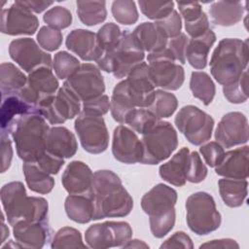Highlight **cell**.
Returning <instances> with one entry per match:
<instances>
[{
  "mask_svg": "<svg viewBox=\"0 0 249 249\" xmlns=\"http://www.w3.org/2000/svg\"><path fill=\"white\" fill-rule=\"evenodd\" d=\"M11 58L27 73L39 67L52 66V56L43 51L31 38H19L12 41L9 46Z\"/></svg>",
  "mask_w": 249,
  "mask_h": 249,
  "instance_id": "2e32d148",
  "label": "cell"
},
{
  "mask_svg": "<svg viewBox=\"0 0 249 249\" xmlns=\"http://www.w3.org/2000/svg\"><path fill=\"white\" fill-rule=\"evenodd\" d=\"M248 71L245 70L241 76L234 82L223 87L225 97L231 103H243L248 98Z\"/></svg>",
  "mask_w": 249,
  "mask_h": 249,
  "instance_id": "ee69618b",
  "label": "cell"
},
{
  "mask_svg": "<svg viewBox=\"0 0 249 249\" xmlns=\"http://www.w3.org/2000/svg\"><path fill=\"white\" fill-rule=\"evenodd\" d=\"M77 149L76 137L68 128L64 126L50 128L46 141L47 152L61 159H69L76 154Z\"/></svg>",
  "mask_w": 249,
  "mask_h": 249,
  "instance_id": "d4e9b609",
  "label": "cell"
},
{
  "mask_svg": "<svg viewBox=\"0 0 249 249\" xmlns=\"http://www.w3.org/2000/svg\"><path fill=\"white\" fill-rule=\"evenodd\" d=\"M59 89L57 79L50 67H39L29 73L26 85L19 91V96L37 110V106L54 95Z\"/></svg>",
  "mask_w": 249,
  "mask_h": 249,
  "instance_id": "5bb4252c",
  "label": "cell"
},
{
  "mask_svg": "<svg viewBox=\"0 0 249 249\" xmlns=\"http://www.w3.org/2000/svg\"><path fill=\"white\" fill-rule=\"evenodd\" d=\"M9 236V229L6 227V225L2 224V242L5 241L6 237Z\"/></svg>",
  "mask_w": 249,
  "mask_h": 249,
  "instance_id": "be15d7a7",
  "label": "cell"
},
{
  "mask_svg": "<svg viewBox=\"0 0 249 249\" xmlns=\"http://www.w3.org/2000/svg\"><path fill=\"white\" fill-rule=\"evenodd\" d=\"M52 248H86L87 245L83 242L81 232L71 227H63L59 229L51 243Z\"/></svg>",
  "mask_w": 249,
  "mask_h": 249,
  "instance_id": "60d3db41",
  "label": "cell"
},
{
  "mask_svg": "<svg viewBox=\"0 0 249 249\" xmlns=\"http://www.w3.org/2000/svg\"><path fill=\"white\" fill-rule=\"evenodd\" d=\"M207 176V167L202 162L200 156L197 152H192L189 154L186 180L191 183H199L203 181Z\"/></svg>",
  "mask_w": 249,
  "mask_h": 249,
  "instance_id": "7dc6e473",
  "label": "cell"
},
{
  "mask_svg": "<svg viewBox=\"0 0 249 249\" xmlns=\"http://www.w3.org/2000/svg\"><path fill=\"white\" fill-rule=\"evenodd\" d=\"M200 248H239L238 243L231 238L223 239H214L203 243L200 245Z\"/></svg>",
  "mask_w": 249,
  "mask_h": 249,
  "instance_id": "94428289",
  "label": "cell"
},
{
  "mask_svg": "<svg viewBox=\"0 0 249 249\" xmlns=\"http://www.w3.org/2000/svg\"><path fill=\"white\" fill-rule=\"evenodd\" d=\"M109 109H110L109 97L105 94H102L90 100L84 101L81 113L86 115H90V116L102 117L109 111Z\"/></svg>",
  "mask_w": 249,
  "mask_h": 249,
  "instance_id": "f907efd6",
  "label": "cell"
},
{
  "mask_svg": "<svg viewBox=\"0 0 249 249\" xmlns=\"http://www.w3.org/2000/svg\"><path fill=\"white\" fill-rule=\"evenodd\" d=\"M248 40L226 38L219 42L210 59L213 78L226 86L236 81L247 70Z\"/></svg>",
  "mask_w": 249,
  "mask_h": 249,
  "instance_id": "277c9868",
  "label": "cell"
},
{
  "mask_svg": "<svg viewBox=\"0 0 249 249\" xmlns=\"http://www.w3.org/2000/svg\"><path fill=\"white\" fill-rule=\"evenodd\" d=\"M190 89L193 95L203 102L204 105H209L215 96L216 88L210 76L201 71H194L191 75Z\"/></svg>",
  "mask_w": 249,
  "mask_h": 249,
  "instance_id": "74e56055",
  "label": "cell"
},
{
  "mask_svg": "<svg viewBox=\"0 0 249 249\" xmlns=\"http://www.w3.org/2000/svg\"><path fill=\"white\" fill-rule=\"evenodd\" d=\"M143 156L141 163L158 164L166 160L178 146V136L173 125L159 121L153 128L142 134Z\"/></svg>",
  "mask_w": 249,
  "mask_h": 249,
  "instance_id": "52a82bcc",
  "label": "cell"
},
{
  "mask_svg": "<svg viewBox=\"0 0 249 249\" xmlns=\"http://www.w3.org/2000/svg\"><path fill=\"white\" fill-rule=\"evenodd\" d=\"M220 196L230 207H239L247 196L248 182L246 179L223 178L218 181Z\"/></svg>",
  "mask_w": 249,
  "mask_h": 249,
  "instance_id": "d6a6232c",
  "label": "cell"
},
{
  "mask_svg": "<svg viewBox=\"0 0 249 249\" xmlns=\"http://www.w3.org/2000/svg\"><path fill=\"white\" fill-rule=\"evenodd\" d=\"M64 208L68 218L76 223L86 224L93 220L95 206L90 193L69 195L65 199Z\"/></svg>",
  "mask_w": 249,
  "mask_h": 249,
  "instance_id": "f1b7e54d",
  "label": "cell"
},
{
  "mask_svg": "<svg viewBox=\"0 0 249 249\" xmlns=\"http://www.w3.org/2000/svg\"><path fill=\"white\" fill-rule=\"evenodd\" d=\"M215 139L222 147L231 148L248 141V121L240 112H230L223 116L215 130Z\"/></svg>",
  "mask_w": 249,
  "mask_h": 249,
  "instance_id": "e0dca14e",
  "label": "cell"
},
{
  "mask_svg": "<svg viewBox=\"0 0 249 249\" xmlns=\"http://www.w3.org/2000/svg\"><path fill=\"white\" fill-rule=\"evenodd\" d=\"M176 201L177 192L161 183L143 196L141 207L150 217V229L155 237L161 238L173 229Z\"/></svg>",
  "mask_w": 249,
  "mask_h": 249,
  "instance_id": "5b68a950",
  "label": "cell"
},
{
  "mask_svg": "<svg viewBox=\"0 0 249 249\" xmlns=\"http://www.w3.org/2000/svg\"><path fill=\"white\" fill-rule=\"evenodd\" d=\"M66 47L85 61H97L99 57L96 34L86 29H74L66 38Z\"/></svg>",
  "mask_w": 249,
  "mask_h": 249,
  "instance_id": "cb8c5ba5",
  "label": "cell"
},
{
  "mask_svg": "<svg viewBox=\"0 0 249 249\" xmlns=\"http://www.w3.org/2000/svg\"><path fill=\"white\" fill-rule=\"evenodd\" d=\"M216 41L215 33L209 29L203 35L190 38L186 48V59L196 69H203L207 64L210 49Z\"/></svg>",
  "mask_w": 249,
  "mask_h": 249,
  "instance_id": "83f0119b",
  "label": "cell"
},
{
  "mask_svg": "<svg viewBox=\"0 0 249 249\" xmlns=\"http://www.w3.org/2000/svg\"><path fill=\"white\" fill-rule=\"evenodd\" d=\"M112 153L114 158L123 163L141 162L143 156L142 141L131 128L118 125L113 133Z\"/></svg>",
  "mask_w": 249,
  "mask_h": 249,
  "instance_id": "ac0fdd59",
  "label": "cell"
},
{
  "mask_svg": "<svg viewBox=\"0 0 249 249\" xmlns=\"http://www.w3.org/2000/svg\"><path fill=\"white\" fill-rule=\"evenodd\" d=\"M50 126L37 111L20 117L11 129L19 159L24 162H36L46 152Z\"/></svg>",
  "mask_w": 249,
  "mask_h": 249,
  "instance_id": "3957f363",
  "label": "cell"
},
{
  "mask_svg": "<svg viewBox=\"0 0 249 249\" xmlns=\"http://www.w3.org/2000/svg\"><path fill=\"white\" fill-rule=\"evenodd\" d=\"M39 26V20L32 12L16 2L1 13V32L7 35H33Z\"/></svg>",
  "mask_w": 249,
  "mask_h": 249,
  "instance_id": "d6986e66",
  "label": "cell"
},
{
  "mask_svg": "<svg viewBox=\"0 0 249 249\" xmlns=\"http://www.w3.org/2000/svg\"><path fill=\"white\" fill-rule=\"evenodd\" d=\"M122 34L123 31H121L120 27L113 22L105 23L99 28L98 32L96 33L99 53V57L96 62L107 59L113 53L121 41Z\"/></svg>",
  "mask_w": 249,
  "mask_h": 249,
  "instance_id": "d590c367",
  "label": "cell"
},
{
  "mask_svg": "<svg viewBox=\"0 0 249 249\" xmlns=\"http://www.w3.org/2000/svg\"><path fill=\"white\" fill-rule=\"evenodd\" d=\"M160 248H194L191 237L184 231H176L169 238H167L161 245Z\"/></svg>",
  "mask_w": 249,
  "mask_h": 249,
  "instance_id": "6f0895ef",
  "label": "cell"
},
{
  "mask_svg": "<svg viewBox=\"0 0 249 249\" xmlns=\"http://www.w3.org/2000/svg\"><path fill=\"white\" fill-rule=\"evenodd\" d=\"M34 111L37 110L25 102L18 93L2 97L1 131L10 133L13 125L20 117Z\"/></svg>",
  "mask_w": 249,
  "mask_h": 249,
  "instance_id": "4316f807",
  "label": "cell"
},
{
  "mask_svg": "<svg viewBox=\"0 0 249 249\" xmlns=\"http://www.w3.org/2000/svg\"><path fill=\"white\" fill-rule=\"evenodd\" d=\"M27 77L17 66L3 62L0 66V86L2 97L18 94L26 85Z\"/></svg>",
  "mask_w": 249,
  "mask_h": 249,
  "instance_id": "e575fe53",
  "label": "cell"
},
{
  "mask_svg": "<svg viewBox=\"0 0 249 249\" xmlns=\"http://www.w3.org/2000/svg\"><path fill=\"white\" fill-rule=\"evenodd\" d=\"M189 38L186 34L181 33L177 37L169 39L167 42V49L170 51L177 62L181 64L186 63V48Z\"/></svg>",
  "mask_w": 249,
  "mask_h": 249,
  "instance_id": "f5cc1de1",
  "label": "cell"
},
{
  "mask_svg": "<svg viewBox=\"0 0 249 249\" xmlns=\"http://www.w3.org/2000/svg\"><path fill=\"white\" fill-rule=\"evenodd\" d=\"M164 32V34L167 36L168 40L177 37L179 34H181L182 29V21L181 17L179 16L178 12L173 10L171 14H169L166 18L156 20L155 21Z\"/></svg>",
  "mask_w": 249,
  "mask_h": 249,
  "instance_id": "681fc988",
  "label": "cell"
},
{
  "mask_svg": "<svg viewBox=\"0 0 249 249\" xmlns=\"http://www.w3.org/2000/svg\"><path fill=\"white\" fill-rule=\"evenodd\" d=\"M1 172L4 173L10 167L13 158V148L9 133L4 131H1Z\"/></svg>",
  "mask_w": 249,
  "mask_h": 249,
  "instance_id": "680465c9",
  "label": "cell"
},
{
  "mask_svg": "<svg viewBox=\"0 0 249 249\" xmlns=\"http://www.w3.org/2000/svg\"><path fill=\"white\" fill-rule=\"evenodd\" d=\"M190 151L184 147L171 160L160 166V176L167 183L181 187L186 184V169Z\"/></svg>",
  "mask_w": 249,
  "mask_h": 249,
  "instance_id": "f546056e",
  "label": "cell"
},
{
  "mask_svg": "<svg viewBox=\"0 0 249 249\" xmlns=\"http://www.w3.org/2000/svg\"><path fill=\"white\" fill-rule=\"evenodd\" d=\"M44 21L56 30L68 27L72 22V15L70 11L61 6H55L47 11L43 17Z\"/></svg>",
  "mask_w": 249,
  "mask_h": 249,
  "instance_id": "bcb514c9",
  "label": "cell"
},
{
  "mask_svg": "<svg viewBox=\"0 0 249 249\" xmlns=\"http://www.w3.org/2000/svg\"><path fill=\"white\" fill-rule=\"evenodd\" d=\"M149 75L155 87L176 90L185 81L184 68L176 62L170 51L164 49L151 53L147 56Z\"/></svg>",
  "mask_w": 249,
  "mask_h": 249,
  "instance_id": "9c48e42d",
  "label": "cell"
},
{
  "mask_svg": "<svg viewBox=\"0 0 249 249\" xmlns=\"http://www.w3.org/2000/svg\"><path fill=\"white\" fill-rule=\"evenodd\" d=\"M249 147L243 146L225 153L222 161L215 167V172L225 178L247 179Z\"/></svg>",
  "mask_w": 249,
  "mask_h": 249,
  "instance_id": "603a6c76",
  "label": "cell"
},
{
  "mask_svg": "<svg viewBox=\"0 0 249 249\" xmlns=\"http://www.w3.org/2000/svg\"><path fill=\"white\" fill-rule=\"evenodd\" d=\"M136 108L127 89L125 80L121 81L113 89L110 101V110L113 119L120 123L125 124L128 114Z\"/></svg>",
  "mask_w": 249,
  "mask_h": 249,
  "instance_id": "1f68e13d",
  "label": "cell"
},
{
  "mask_svg": "<svg viewBox=\"0 0 249 249\" xmlns=\"http://www.w3.org/2000/svg\"><path fill=\"white\" fill-rule=\"evenodd\" d=\"M23 174L27 187L38 194L46 195L52 192L54 187V180L51 174L44 171L36 162H24L22 165Z\"/></svg>",
  "mask_w": 249,
  "mask_h": 249,
  "instance_id": "836d02e7",
  "label": "cell"
},
{
  "mask_svg": "<svg viewBox=\"0 0 249 249\" xmlns=\"http://www.w3.org/2000/svg\"><path fill=\"white\" fill-rule=\"evenodd\" d=\"M129 94L136 107L148 108L155 96V85L150 75L149 67L146 62L136 65L125 79Z\"/></svg>",
  "mask_w": 249,
  "mask_h": 249,
  "instance_id": "ffe728a7",
  "label": "cell"
},
{
  "mask_svg": "<svg viewBox=\"0 0 249 249\" xmlns=\"http://www.w3.org/2000/svg\"><path fill=\"white\" fill-rule=\"evenodd\" d=\"M185 29L191 38H196L209 30V20L205 13L191 22H185Z\"/></svg>",
  "mask_w": 249,
  "mask_h": 249,
  "instance_id": "9f6ffc18",
  "label": "cell"
},
{
  "mask_svg": "<svg viewBox=\"0 0 249 249\" xmlns=\"http://www.w3.org/2000/svg\"><path fill=\"white\" fill-rule=\"evenodd\" d=\"M82 147L90 154H101L108 148L109 132L102 117L81 113L74 123Z\"/></svg>",
  "mask_w": 249,
  "mask_h": 249,
  "instance_id": "4fadbf2b",
  "label": "cell"
},
{
  "mask_svg": "<svg viewBox=\"0 0 249 249\" xmlns=\"http://www.w3.org/2000/svg\"><path fill=\"white\" fill-rule=\"evenodd\" d=\"M141 12L151 19L160 20L166 18L174 10V2H158V1H138Z\"/></svg>",
  "mask_w": 249,
  "mask_h": 249,
  "instance_id": "f6af8a7d",
  "label": "cell"
},
{
  "mask_svg": "<svg viewBox=\"0 0 249 249\" xmlns=\"http://www.w3.org/2000/svg\"><path fill=\"white\" fill-rule=\"evenodd\" d=\"M93 173L83 161H71L61 176V183L70 195H81L90 192Z\"/></svg>",
  "mask_w": 249,
  "mask_h": 249,
  "instance_id": "7402d4cb",
  "label": "cell"
},
{
  "mask_svg": "<svg viewBox=\"0 0 249 249\" xmlns=\"http://www.w3.org/2000/svg\"><path fill=\"white\" fill-rule=\"evenodd\" d=\"M16 3L26 10L34 13H42L47 8L52 6L53 2L52 1H38V0H29V1H16Z\"/></svg>",
  "mask_w": 249,
  "mask_h": 249,
  "instance_id": "91938a15",
  "label": "cell"
},
{
  "mask_svg": "<svg viewBox=\"0 0 249 249\" xmlns=\"http://www.w3.org/2000/svg\"><path fill=\"white\" fill-rule=\"evenodd\" d=\"M64 84L69 87L81 101H88L102 95L105 83L98 67L92 63H83Z\"/></svg>",
  "mask_w": 249,
  "mask_h": 249,
  "instance_id": "9a60e30c",
  "label": "cell"
},
{
  "mask_svg": "<svg viewBox=\"0 0 249 249\" xmlns=\"http://www.w3.org/2000/svg\"><path fill=\"white\" fill-rule=\"evenodd\" d=\"M159 121L160 120L150 110L144 108H135L128 114L125 124H127L132 130L140 134H144L153 128V126Z\"/></svg>",
  "mask_w": 249,
  "mask_h": 249,
  "instance_id": "ab89813d",
  "label": "cell"
},
{
  "mask_svg": "<svg viewBox=\"0 0 249 249\" xmlns=\"http://www.w3.org/2000/svg\"><path fill=\"white\" fill-rule=\"evenodd\" d=\"M90 195L94 201L93 220L124 217L133 207V199L123 186L120 177L111 170L93 173Z\"/></svg>",
  "mask_w": 249,
  "mask_h": 249,
  "instance_id": "6da1fadb",
  "label": "cell"
},
{
  "mask_svg": "<svg viewBox=\"0 0 249 249\" xmlns=\"http://www.w3.org/2000/svg\"><path fill=\"white\" fill-rule=\"evenodd\" d=\"M79 97L65 84L57 92L42 101L37 106V112L51 124H63L81 113Z\"/></svg>",
  "mask_w": 249,
  "mask_h": 249,
  "instance_id": "8fae6325",
  "label": "cell"
},
{
  "mask_svg": "<svg viewBox=\"0 0 249 249\" xmlns=\"http://www.w3.org/2000/svg\"><path fill=\"white\" fill-rule=\"evenodd\" d=\"M199 152L205 162L211 167H216L222 161L225 155L224 148L216 141H211L202 145L199 148Z\"/></svg>",
  "mask_w": 249,
  "mask_h": 249,
  "instance_id": "816d5d0a",
  "label": "cell"
},
{
  "mask_svg": "<svg viewBox=\"0 0 249 249\" xmlns=\"http://www.w3.org/2000/svg\"><path fill=\"white\" fill-rule=\"evenodd\" d=\"M132 236V229L126 222L108 221L89 226L85 240L90 248L123 247Z\"/></svg>",
  "mask_w": 249,
  "mask_h": 249,
  "instance_id": "7c38bea8",
  "label": "cell"
},
{
  "mask_svg": "<svg viewBox=\"0 0 249 249\" xmlns=\"http://www.w3.org/2000/svg\"><path fill=\"white\" fill-rule=\"evenodd\" d=\"M36 163L49 174H57L62 165L64 164V159L55 157L49 152H46Z\"/></svg>",
  "mask_w": 249,
  "mask_h": 249,
  "instance_id": "db71d44e",
  "label": "cell"
},
{
  "mask_svg": "<svg viewBox=\"0 0 249 249\" xmlns=\"http://www.w3.org/2000/svg\"><path fill=\"white\" fill-rule=\"evenodd\" d=\"M138 46L144 51L155 53L164 49L168 38L156 22H143L131 33Z\"/></svg>",
  "mask_w": 249,
  "mask_h": 249,
  "instance_id": "484cf974",
  "label": "cell"
},
{
  "mask_svg": "<svg viewBox=\"0 0 249 249\" xmlns=\"http://www.w3.org/2000/svg\"><path fill=\"white\" fill-rule=\"evenodd\" d=\"M50 227L47 221L20 222L13 226L16 241L22 248H42L50 239Z\"/></svg>",
  "mask_w": 249,
  "mask_h": 249,
  "instance_id": "44dd1931",
  "label": "cell"
},
{
  "mask_svg": "<svg viewBox=\"0 0 249 249\" xmlns=\"http://www.w3.org/2000/svg\"><path fill=\"white\" fill-rule=\"evenodd\" d=\"M123 248H149V246L142 240L130 239L123 246Z\"/></svg>",
  "mask_w": 249,
  "mask_h": 249,
  "instance_id": "6125c7cd",
  "label": "cell"
},
{
  "mask_svg": "<svg viewBox=\"0 0 249 249\" xmlns=\"http://www.w3.org/2000/svg\"><path fill=\"white\" fill-rule=\"evenodd\" d=\"M187 224L192 231L205 235L216 231L221 225V214L212 196L205 192L191 195L186 201Z\"/></svg>",
  "mask_w": 249,
  "mask_h": 249,
  "instance_id": "8992f818",
  "label": "cell"
},
{
  "mask_svg": "<svg viewBox=\"0 0 249 249\" xmlns=\"http://www.w3.org/2000/svg\"><path fill=\"white\" fill-rule=\"evenodd\" d=\"M39 46L48 52L57 50L62 43V33L50 26H42L37 34Z\"/></svg>",
  "mask_w": 249,
  "mask_h": 249,
  "instance_id": "c3c4849f",
  "label": "cell"
},
{
  "mask_svg": "<svg viewBox=\"0 0 249 249\" xmlns=\"http://www.w3.org/2000/svg\"><path fill=\"white\" fill-rule=\"evenodd\" d=\"M209 14L213 23L221 26H231L239 22L244 14V6L241 2L218 1L209 8Z\"/></svg>",
  "mask_w": 249,
  "mask_h": 249,
  "instance_id": "4dcf8cb0",
  "label": "cell"
},
{
  "mask_svg": "<svg viewBox=\"0 0 249 249\" xmlns=\"http://www.w3.org/2000/svg\"><path fill=\"white\" fill-rule=\"evenodd\" d=\"M112 14L117 22L130 25L137 21L138 11L134 1L117 0L112 4Z\"/></svg>",
  "mask_w": 249,
  "mask_h": 249,
  "instance_id": "7bdbcfd3",
  "label": "cell"
},
{
  "mask_svg": "<svg viewBox=\"0 0 249 249\" xmlns=\"http://www.w3.org/2000/svg\"><path fill=\"white\" fill-rule=\"evenodd\" d=\"M184 22H191L198 18L204 12L198 2H177Z\"/></svg>",
  "mask_w": 249,
  "mask_h": 249,
  "instance_id": "11a10c76",
  "label": "cell"
},
{
  "mask_svg": "<svg viewBox=\"0 0 249 249\" xmlns=\"http://www.w3.org/2000/svg\"><path fill=\"white\" fill-rule=\"evenodd\" d=\"M177 106L178 100L173 93L163 89H158L155 91L152 104L147 109L160 120L162 118H169L176 111Z\"/></svg>",
  "mask_w": 249,
  "mask_h": 249,
  "instance_id": "f35d334b",
  "label": "cell"
},
{
  "mask_svg": "<svg viewBox=\"0 0 249 249\" xmlns=\"http://www.w3.org/2000/svg\"><path fill=\"white\" fill-rule=\"evenodd\" d=\"M175 124L190 143L198 146L211 138L214 120L199 108L187 105L177 113Z\"/></svg>",
  "mask_w": 249,
  "mask_h": 249,
  "instance_id": "30bf717a",
  "label": "cell"
},
{
  "mask_svg": "<svg viewBox=\"0 0 249 249\" xmlns=\"http://www.w3.org/2000/svg\"><path fill=\"white\" fill-rule=\"evenodd\" d=\"M145 52L138 46L128 30L123 31L121 41L113 53L105 60L97 62L98 68L113 73V75L122 79L139 63L143 62Z\"/></svg>",
  "mask_w": 249,
  "mask_h": 249,
  "instance_id": "ba28073f",
  "label": "cell"
},
{
  "mask_svg": "<svg viewBox=\"0 0 249 249\" xmlns=\"http://www.w3.org/2000/svg\"><path fill=\"white\" fill-rule=\"evenodd\" d=\"M77 14L84 24L88 26L96 25L106 19V2L77 1Z\"/></svg>",
  "mask_w": 249,
  "mask_h": 249,
  "instance_id": "8d00e7d4",
  "label": "cell"
},
{
  "mask_svg": "<svg viewBox=\"0 0 249 249\" xmlns=\"http://www.w3.org/2000/svg\"><path fill=\"white\" fill-rule=\"evenodd\" d=\"M81 64L78 58L68 53L67 52L61 51L54 54L53 60V67L57 78L64 80L71 77L79 68Z\"/></svg>",
  "mask_w": 249,
  "mask_h": 249,
  "instance_id": "b9f144b4",
  "label": "cell"
},
{
  "mask_svg": "<svg viewBox=\"0 0 249 249\" xmlns=\"http://www.w3.org/2000/svg\"><path fill=\"white\" fill-rule=\"evenodd\" d=\"M2 205L9 224L48 220V201L39 196H28L21 182L5 184L0 192Z\"/></svg>",
  "mask_w": 249,
  "mask_h": 249,
  "instance_id": "7a4b0ae2",
  "label": "cell"
}]
</instances>
